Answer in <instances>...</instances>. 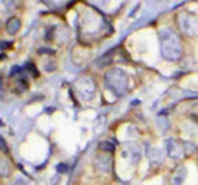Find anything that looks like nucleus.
I'll return each instance as SVG.
<instances>
[{
    "instance_id": "obj_1",
    "label": "nucleus",
    "mask_w": 198,
    "mask_h": 185,
    "mask_svg": "<svg viewBox=\"0 0 198 185\" xmlns=\"http://www.w3.org/2000/svg\"><path fill=\"white\" fill-rule=\"evenodd\" d=\"M18 26H20V20H18V18H12V20L8 22V30H10V33H15Z\"/></svg>"
},
{
    "instance_id": "obj_2",
    "label": "nucleus",
    "mask_w": 198,
    "mask_h": 185,
    "mask_svg": "<svg viewBox=\"0 0 198 185\" xmlns=\"http://www.w3.org/2000/svg\"><path fill=\"white\" fill-rule=\"evenodd\" d=\"M101 146H102L106 150H114V144H107V142H102Z\"/></svg>"
},
{
    "instance_id": "obj_3",
    "label": "nucleus",
    "mask_w": 198,
    "mask_h": 185,
    "mask_svg": "<svg viewBox=\"0 0 198 185\" xmlns=\"http://www.w3.org/2000/svg\"><path fill=\"white\" fill-rule=\"evenodd\" d=\"M0 149H2V150H7V144H5V141L2 139V137H0Z\"/></svg>"
},
{
    "instance_id": "obj_4",
    "label": "nucleus",
    "mask_w": 198,
    "mask_h": 185,
    "mask_svg": "<svg viewBox=\"0 0 198 185\" xmlns=\"http://www.w3.org/2000/svg\"><path fill=\"white\" fill-rule=\"evenodd\" d=\"M58 170H60V172H66V165H63V164H61V165H58Z\"/></svg>"
}]
</instances>
